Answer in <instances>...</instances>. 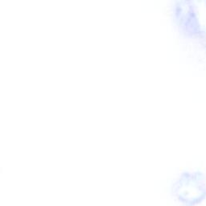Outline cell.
Segmentation results:
<instances>
[{"mask_svg":"<svg viewBox=\"0 0 206 206\" xmlns=\"http://www.w3.org/2000/svg\"><path fill=\"white\" fill-rule=\"evenodd\" d=\"M171 193L180 206H199L206 201V183L201 176H183L173 184Z\"/></svg>","mask_w":206,"mask_h":206,"instance_id":"6da1fadb","label":"cell"}]
</instances>
